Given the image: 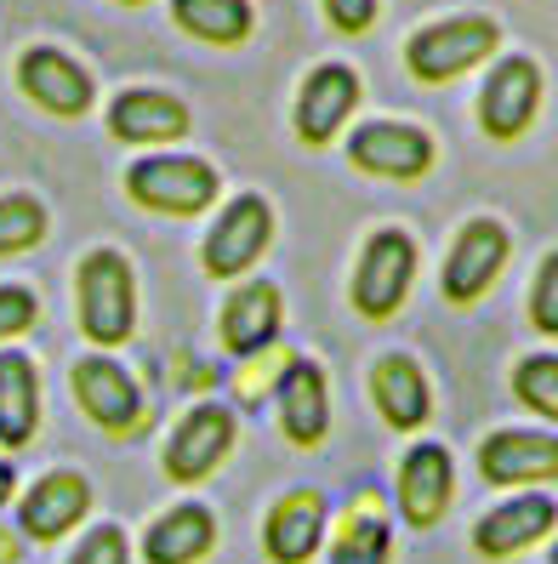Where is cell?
<instances>
[{
  "mask_svg": "<svg viewBox=\"0 0 558 564\" xmlns=\"http://www.w3.org/2000/svg\"><path fill=\"white\" fill-rule=\"evenodd\" d=\"M109 126L125 143H172V138L188 131V109L166 91H125L109 109Z\"/></svg>",
  "mask_w": 558,
  "mask_h": 564,
  "instance_id": "obj_21",
  "label": "cell"
},
{
  "mask_svg": "<svg viewBox=\"0 0 558 564\" xmlns=\"http://www.w3.org/2000/svg\"><path fill=\"white\" fill-rule=\"evenodd\" d=\"M371 393H376V411L387 416V427H400V434H411V427L428 422V382H422V371L405 354L376 359Z\"/></svg>",
  "mask_w": 558,
  "mask_h": 564,
  "instance_id": "obj_22",
  "label": "cell"
},
{
  "mask_svg": "<svg viewBox=\"0 0 558 564\" xmlns=\"http://www.w3.org/2000/svg\"><path fill=\"white\" fill-rule=\"evenodd\" d=\"M228 451H234V416L222 405H194L166 440V474L177 485H200L222 468Z\"/></svg>",
  "mask_w": 558,
  "mask_h": 564,
  "instance_id": "obj_5",
  "label": "cell"
},
{
  "mask_svg": "<svg viewBox=\"0 0 558 564\" xmlns=\"http://www.w3.org/2000/svg\"><path fill=\"white\" fill-rule=\"evenodd\" d=\"M530 319H536V330H547V337H558V251H552V257L541 262V274H536Z\"/></svg>",
  "mask_w": 558,
  "mask_h": 564,
  "instance_id": "obj_29",
  "label": "cell"
},
{
  "mask_svg": "<svg viewBox=\"0 0 558 564\" xmlns=\"http://www.w3.org/2000/svg\"><path fill=\"white\" fill-rule=\"evenodd\" d=\"M131 200L149 206V212H172V217H194L217 200V172L206 160H177V154H160V160H138L131 165Z\"/></svg>",
  "mask_w": 558,
  "mask_h": 564,
  "instance_id": "obj_2",
  "label": "cell"
},
{
  "mask_svg": "<svg viewBox=\"0 0 558 564\" xmlns=\"http://www.w3.org/2000/svg\"><path fill=\"white\" fill-rule=\"evenodd\" d=\"M387 558H393V530H387L382 502L365 490V496H353V508H348L342 524H337L331 564H387Z\"/></svg>",
  "mask_w": 558,
  "mask_h": 564,
  "instance_id": "obj_24",
  "label": "cell"
},
{
  "mask_svg": "<svg viewBox=\"0 0 558 564\" xmlns=\"http://www.w3.org/2000/svg\"><path fill=\"white\" fill-rule=\"evenodd\" d=\"M513 393H518L530 411H541V416L558 422V359H552V354L524 359L518 371H513Z\"/></svg>",
  "mask_w": 558,
  "mask_h": 564,
  "instance_id": "obj_27",
  "label": "cell"
},
{
  "mask_svg": "<svg viewBox=\"0 0 558 564\" xmlns=\"http://www.w3.org/2000/svg\"><path fill=\"white\" fill-rule=\"evenodd\" d=\"M41 235H46V212H41V200H29V194H12V200H0V257L29 251Z\"/></svg>",
  "mask_w": 558,
  "mask_h": 564,
  "instance_id": "obj_26",
  "label": "cell"
},
{
  "mask_svg": "<svg viewBox=\"0 0 558 564\" xmlns=\"http://www.w3.org/2000/svg\"><path fill=\"white\" fill-rule=\"evenodd\" d=\"M502 262H507V228L502 223H468L462 235H456V251L445 262V296L450 303H473V296L502 274Z\"/></svg>",
  "mask_w": 558,
  "mask_h": 564,
  "instance_id": "obj_13",
  "label": "cell"
},
{
  "mask_svg": "<svg viewBox=\"0 0 558 564\" xmlns=\"http://www.w3.org/2000/svg\"><path fill=\"white\" fill-rule=\"evenodd\" d=\"M552 524H558V502H552V496H513V502L490 508L473 524V547H479V558H513L524 547H536Z\"/></svg>",
  "mask_w": 558,
  "mask_h": 564,
  "instance_id": "obj_12",
  "label": "cell"
},
{
  "mask_svg": "<svg viewBox=\"0 0 558 564\" xmlns=\"http://www.w3.org/2000/svg\"><path fill=\"white\" fill-rule=\"evenodd\" d=\"M280 427H285V440L291 445H319L325 440V427H331V400H325V377H319V365L308 359H291L285 371H280Z\"/></svg>",
  "mask_w": 558,
  "mask_h": 564,
  "instance_id": "obj_17",
  "label": "cell"
},
{
  "mask_svg": "<svg viewBox=\"0 0 558 564\" xmlns=\"http://www.w3.org/2000/svg\"><path fill=\"white\" fill-rule=\"evenodd\" d=\"M131 314H138V303H131V269L120 251H91L80 262V325L91 343H125L131 337Z\"/></svg>",
  "mask_w": 558,
  "mask_h": 564,
  "instance_id": "obj_1",
  "label": "cell"
},
{
  "mask_svg": "<svg viewBox=\"0 0 558 564\" xmlns=\"http://www.w3.org/2000/svg\"><path fill=\"white\" fill-rule=\"evenodd\" d=\"M416 274V246L400 228H382V235L365 240V257H359V274H353V308L365 319H387L393 308L405 303Z\"/></svg>",
  "mask_w": 558,
  "mask_h": 564,
  "instance_id": "obj_4",
  "label": "cell"
},
{
  "mask_svg": "<svg viewBox=\"0 0 558 564\" xmlns=\"http://www.w3.org/2000/svg\"><path fill=\"white\" fill-rule=\"evenodd\" d=\"M502 41V29L490 18H450V23H434L405 46V63L416 80H456L462 69H473L479 57H490Z\"/></svg>",
  "mask_w": 558,
  "mask_h": 564,
  "instance_id": "obj_3",
  "label": "cell"
},
{
  "mask_svg": "<svg viewBox=\"0 0 558 564\" xmlns=\"http://www.w3.org/2000/svg\"><path fill=\"white\" fill-rule=\"evenodd\" d=\"M325 542V496L319 490H285L262 519V553L269 564H314Z\"/></svg>",
  "mask_w": 558,
  "mask_h": 564,
  "instance_id": "obj_8",
  "label": "cell"
},
{
  "mask_svg": "<svg viewBox=\"0 0 558 564\" xmlns=\"http://www.w3.org/2000/svg\"><path fill=\"white\" fill-rule=\"evenodd\" d=\"M353 104H359V75L353 69H342V63L314 69L303 97H297V138L303 143H331L337 126L353 115Z\"/></svg>",
  "mask_w": 558,
  "mask_h": 564,
  "instance_id": "obj_18",
  "label": "cell"
},
{
  "mask_svg": "<svg viewBox=\"0 0 558 564\" xmlns=\"http://www.w3.org/2000/svg\"><path fill=\"white\" fill-rule=\"evenodd\" d=\"M18 80H23V91L35 97L41 109H52V115H86V109H91V75L80 69L75 57H63V52H52V46L23 52Z\"/></svg>",
  "mask_w": 558,
  "mask_h": 564,
  "instance_id": "obj_16",
  "label": "cell"
},
{
  "mask_svg": "<svg viewBox=\"0 0 558 564\" xmlns=\"http://www.w3.org/2000/svg\"><path fill=\"white\" fill-rule=\"evenodd\" d=\"M450 490H456V468H450V451L445 445H416L400 462V513L416 530H434L445 519Z\"/></svg>",
  "mask_w": 558,
  "mask_h": 564,
  "instance_id": "obj_14",
  "label": "cell"
},
{
  "mask_svg": "<svg viewBox=\"0 0 558 564\" xmlns=\"http://www.w3.org/2000/svg\"><path fill=\"white\" fill-rule=\"evenodd\" d=\"M63 564H131V536L120 524H91Z\"/></svg>",
  "mask_w": 558,
  "mask_h": 564,
  "instance_id": "obj_28",
  "label": "cell"
},
{
  "mask_svg": "<svg viewBox=\"0 0 558 564\" xmlns=\"http://www.w3.org/2000/svg\"><path fill=\"white\" fill-rule=\"evenodd\" d=\"M217 547V519L206 502H177L143 530V564H206Z\"/></svg>",
  "mask_w": 558,
  "mask_h": 564,
  "instance_id": "obj_15",
  "label": "cell"
},
{
  "mask_svg": "<svg viewBox=\"0 0 558 564\" xmlns=\"http://www.w3.org/2000/svg\"><path fill=\"white\" fill-rule=\"evenodd\" d=\"M479 474L490 485H536V479H558V440L547 434H490L479 451Z\"/></svg>",
  "mask_w": 558,
  "mask_h": 564,
  "instance_id": "obj_19",
  "label": "cell"
},
{
  "mask_svg": "<svg viewBox=\"0 0 558 564\" xmlns=\"http://www.w3.org/2000/svg\"><path fill=\"white\" fill-rule=\"evenodd\" d=\"M274 330H280V291L269 280H256V285L228 296V308H222V343L234 348V354H262V348L274 343Z\"/></svg>",
  "mask_w": 558,
  "mask_h": 564,
  "instance_id": "obj_23",
  "label": "cell"
},
{
  "mask_svg": "<svg viewBox=\"0 0 558 564\" xmlns=\"http://www.w3.org/2000/svg\"><path fill=\"white\" fill-rule=\"evenodd\" d=\"M177 23L200 41H217V46H240L251 35V7L245 0H172Z\"/></svg>",
  "mask_w": 558,
  "mask_h": 564,
  "instance_id": "obj_25",
  "label": "cell"
},
{
  "mask_svg": "<svg viewBox=\"0 0 558 564\" xmlns=\"http://www.w3.org/2000/svg\"><path fill=\"white\" fill-rule=\"evenodd\" d=\"M541 104V69L530 57H502L496 75L484 80V97H479V120L490 138H518L524 126H530Z\"/></svg>",
  "mask_w": 558,
  "mask_h": 564,
  "instance_id": "obj_10",
  "label": "cell"
},
{
  "mask_svg": "<svg viewBox=\"0 0 558 564\" xmlns=\"http://www.w3.org/2000/svg\"><path fill=\"white\" fill-rule=\"evenodd\" d=\"M75 393H80V411L103 427V434H114V440L138 434V427L149 422L138 382H131L114 359H80L75 365Z\"/></svg>",
  "mask_w": 558,
  "mask_h": 564,
  "instance_id": "obj_6",
  "label": "cell"
},
{
  "mask_svg": "<svg viewBox=\"0 0 558 564\" xmlns=\"http://www.w3.org/2000/svg\"><path fill=\"white\" fill-rule=\"evenodd\" d=\"M269 240H274V212L262 206L256 194H240V200L217 217L211 240H206V274H217V280L245 274Z\"/></svg>",
  "mask_w": 558,
  "mask_h": 564,
  "instance_id": "obj_7",
  "label": "cell"
},
{
  "mask_svg": "<svg viewBox=\"0 0 558 564\" xmlns=\"http://www.w3.org/2000/svg\"><path fill=\"white\" fill-rule=\"evenodd\" d=\"M12 485H18V474L7 468V462H0V508H7V502H12Z\"/></svg>",
  "mask_w": 558,
  "mask_h": 564,
  "instance_id": "obj_33",
  "label": "cell"
},
{
  "mask_svg": "<svg viewBox=\"0 0 558 564\" xmlns=\"http://www.w3.org/2000/svg\"><path fill=\"white\" fill-rule=\"evenodd\" d=\"M18 558H23V542L12 536L7 524H0V564H18Z\"/></svg>",
  "mask_w": 558,
  "mask_h": 564,
  "instance_id": "obj_32",
  "label": "cell"
},
{
  "mask_svg": "<svg viewBox=\"0 0 558 564\" xmlns=\"http://www.w3.org/2000/svg\"><path fill=\"white\" fill-rule=\"evenodd\" d=\"M41 427V382H35V365L29 354L7 348L0 354V445H29Z\"/></svg>",
  "mask_w": 558,
  "mask_h": 564,
  "instance_id": "obj_20",
  "label": "cell"
},
{
  "mask_svg": "<svg viewBox=\"0 0 558 564\" xmlns=\"http://www.w3.org/2000/svg\"><path fill=\"white\" fill-rule=\"evenodd\" d=\"M325 12H331V23L342 29V35H359V29H371L376 0H325Z\"/></svg>",
  "mask_w": 558,
  "mask_h": 564,
  "instance_id": "obj_31",
  "label": "cell"
},
{
  "mask_svg": "<svg viewBox=\"0 0 558 564\" xmlns=\"http://www.w3.org/2000/svg\"><path fill=\"white\" fill-rule=\"evenodd\" d=\"M35 325V296L23 285H7L0 291V337H18V330Z\"/></svg>",
  "mask_w": 558,
  "mask_h": 564,
  "instance_id": "obj_30",
  "label": "cell"
},
{
  "mask_svg": "<svg viewBox=\"0 0 558 564\" xmlns=\"http://www.w3.org/2000/svg\"><path fill=\"white\" fill-rule=\"evenodd\" d=\"M353 165L359 172H376V177H422L434 165V143H428V131H416V126H393V120H371V126H359L353 131V143H348Z\"/></svg>",
  "mask_w": 558,
  "mask_h": 564,
  "instance_id": "obj_11",
  "label": "cell"
},
{
  "mask_svg": "<svg viewBox=\"0 0 558 564\" xmlns=\"http://www.w3.org/2000/svg\"><path fill=\"white\" fill-rule=\"evenodd\" d=\"M552 564H558V547H552Z\"/></svg>",
  "mask_w": 558,
  "mask_h": 564,
  "instance_id": "obj_34",
  "label": "cell"
},
{
  "mask_svg": "<svg viewBox=\"0 0 558 564\" xmlns=\"http://www.w3.org/2000/svg\"><path fill=\"white\" fill-rule=\"evenodd\" d=\"M91 513V479L80 474H46L35 490L23 496V508H18V530L29 542H63L69 530Z\"/></svg>",
  "mask_w": 558,
  "mask_h": 564,
  "instance_id": "obj_9",
  "label": "cell"
}]
</instances>
